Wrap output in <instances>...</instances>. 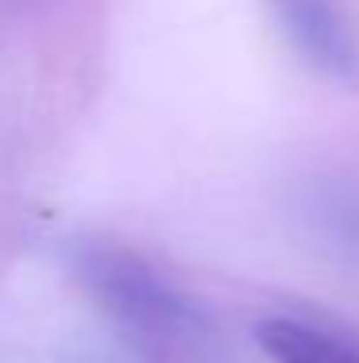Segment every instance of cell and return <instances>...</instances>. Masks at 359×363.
<instances>
[{
  "instance_id": "cell-1",
  "label": "cell",
  "mask_w": 359,
  "mask_h": 363,
  "mask_svg": "<svg viewBox=\"0 0 359 363\" xmlns=\"http://www.w3.org/2000/svg\"><path fill=\"white\" fill-rule=\"evenodd\" d=\"M78 274L113 321L151 348H178L193 340L201 317L166 279L135 252L116 244H85Z\"/></svg>"
},
{
  "instance_id": "cell-2",
  "label": "cell",
  "mask_w": 359,
  "mask_h": 363,
  "mask_svg": "<svg viewBox=\"0 0 359 363\" xmlns=\"http://www.w3.org/2000/svg\"><path fill=\"white\" fill-rule=\"evenodd\" d=\"M282 20L309 62L332 74L352 70V39L329 0H282Z\"/></svg>"
},
{
  "instance_id": "cell-3",
  "label": "cell",
  "mask_w": 359,
  "mask_h": 363,
  "mask_svg": "<svg viewBox=\"0 0 359 363\" xmlns=\"http://www.w3.org/2000/svg\"><path fill=\"white\" fill-rule=\"evenodd\" d=\"M255 340L275 363H359V348L294 317H267Z\"/></svg>"
}]
</instances>
